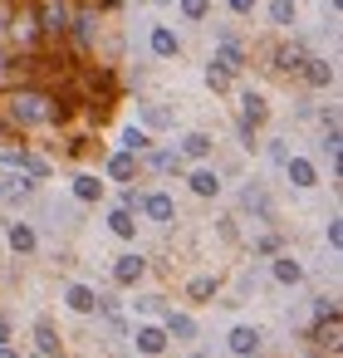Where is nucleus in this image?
<instances>
[{"label":"nucleus","mask_w":343,"mask_h":358,"mask_svg":"<svg viewBox=\"0 0 343 358\" xmlns=\"http://www.w3.org/2000/svg\"><path fill=\"white\" fill-rule=\"evenodd\" d=\"M0 113H6L15 128H40V123H64L69 103L54 99V94H40V89H15V94L0 99Z\"/></svg>","instance_id":"nucleus-1"},{"label":"nucleus","mask_w":343,"mask_h":358,"mask_svg":"<svg viewBox=\"0 0 343 358\" xmlns=\"http://www.w3.org/2000/svg\"><path fill=\"white\" fill-rule=\"evenodd\" d=\"M0 167H15V172L35 177V182H45V177H50V162H45V157H35V152H0Z\"/></svg>","instance_id":"nucleus-2"},{"label":"nucleus","mask_w":343,"mask_h":358,"mask_svg":"<svg viewBox=\"0 0 343 358\" xmlns=\"http://www.w3.org/2000/svg\"><path fill=\"white\" fill-rule=\"evenodd\" d=\"M133 343H138V353H147V358H157V353H167V334H162L157 324H143V329L133 334Z\"/></svg>","instance_id":"nucleus-3"},{"label":"nucleus","mask_w":343,"mask_h":358,"mask_svg":"<svg viewBox=\"0 0 343 358\" xmlns=\"http://www.w3.org/2000/svg\"><path fill=\"white\" fill-rule=\"evenodd\" d=\"M211 64H216V69H226V74H231V79H235V74H240V69H245V50H240V45H235V40H226V45H221V50H216V59H211Z\"/></svg>","instance_id":"nucleus-4"},{"label":"nucleus","mask_w":343,"mask_h":358,"mask_svg":"<svg viewBox=\"0 0 343 358\" xmlns=\"http://www.w3.org/2000/svg\"><path fill=\"white\" fill-rule=\"evenodd\" d=\"M240 118H245V128H260L270 118V103L260 94H240Z\"/></svg>","instance_id":"nucleus-5"},{"label":"nucleus","mask_w":343,"mask_h":358,"mask_svg":"<svg viewBox=\"0 0 343 358\" xmlns=\"http://www.w3.org/2000/svg\"><path fill=\"white\" fill-rule=\"evenodd\" d=\"M6 241H10V250H15V255H30V250L40 245V241H35V231H30L25 221H10V226H6Z\"/></svg>","instance_id":"nucleus-6"},{"label":"nucleus","mask_w":343,"mask_h":358,"mask_svg":"<svg viewBox=\"0 0 343 358\" xmlns=\"http://www.w3.org/2000/svg\"><path fill=\"white\" fill-rule=\"evenodd\" d=\"M304 59H309L304 45H284V50H275V69H279V74H299Z\"/></svg>","instance_id":"nucleus-7"},{"label":"nucleus","mask_w":343,"mask_h":358,"mask_svg":"<svg viewBox=\"0 0 343 358\" xmlns=\"http://www.w3.org/2000/svg\"><path fill=\"white\" fill-rule=\"evenodd\" d=\"M143 211H147L152 221H177V201H172L167 192H152V196L143 201Z\"/></svg>","instance_id":"nucleus-8"},{"label":"nucleus","mask_w":343,"mask_h":358,"mask_svg":"<svg viewBox=\"0 0 343 358\" xmlns=\"http://www.w3.org/2000/svg\"><path fill=\"white\" fill-rule=\"evenodd\" d=\"M143 270H147V260H143V255H118L113 280H118V285H133V280H143Z\"/></svg>","instance_id":"nucleus-9"},{"label":"nucleus","mask_w":343,"mask_h":358,"mask_svg":"<svg viewBox=\"0 0 343 358\" xmlns=\"http://www.w3.org/2000/svg\"><path fill=\"white\" fill-rule=\"evenodd\" d=\"M30 187H35V177H20V172L10 177V167H0V196H15L20 201V196H30Z\"/></svg>","instance_id":"nucleus-10"},{"label":"nucleus","mask_w":343,"mask_h":358,"mask_svg":"<svg viewBox=\"0 0 343 358\" xmlns=\"http://www.w3.org/2000/svg\"><path fill=\"white\" fill-rule=\"evenodd\" d=\"M299 74H304L314 89H328V84H333V64H328V59H304V69H299Z\"/></svg>","instance_id":"nucleus-11"},{"label":"nucleus","mask_w":343,"mask_h":358,"mask_svg":"<svg viewBox=\"0 0 343 358\" xmlns=\"http://www.w3.org/2000/svg\"><path fill=\"white\" fill-rule=\"evenodd\" d=\"M270 275H275L279 285H299V280H304V265H299V260H289V255H279V260L270 265Z\"/></svg>","instance_id":"nucleus-12"},{"label":"nucleus","mask_w":343,"mask_h":358,"mask_svg":"<svg viewBox=\"0 0 343 358\" xmlns=\"http://www.w3.org/2000/svg\"><path fill=\"white\" fill-rule=\"evenodd\" d=\"M98 304H103V299H98L89 285H69V309H79V314H94Z\"/></svg>","instance_id":"nucleus-13"},{"label":"nucleus","mask_w":343,"mask_h":358,"mask_svg":"<svg viewBox=\"0 0 343 358\" xmlns=\"http://www.w3.org/2000/svg\"><path fill=\"white\" fill-rule=\"evenodd\" d=\"M162 334H167V338H196V324H191V314H172V309H167Z\"/></svg>","instance_id":"nucleus-14"},{"label":"nucleus","mask_w":343,"mask_h":358,"mask_svg":"<svg viewBox=\"0 0 343 358\" xmlns=\"http://www.w3.org/2000/svg\"><path fill=\"white\" fill-rule=\"evenodd\" d=\"M231 348L245 358V353H255L260 348V329H250V324H240V329H231Z\"/></svg>","instance_id":"nucleus-15"},{"label":"nucleus","mask_w":343,"mask_h":358,"mask_svg":"<svg viewBox=\"0 0 343 358\" xmlns=\"http://www.w3.org/2000/svg\"><path fill=\"white\" fill-rule=\"evenodd\" d=\"M177 50H182V45H177V35H172L167 25H157V30H152V55H157V59H172Z\"/></svg>","instance_id":"nucleus-16"},{"label":"nucleus","mask_w":343,"mask_h":358,"mask_svg":"<svg viewBox=\"0 0 343 358\" xmlns=\"http://www.w3.org/2000/svg\"><path fill=\"white\" fill-rule=\"evenodd\" d=\"M284 167H289V182H294V187H314V182H319L314 162H304V157H289Z\"/></svg>","instance_id":"nucleus-17"},{"label":"nucleus","mask_w":343,"mask_h":358,"mask_svg":"<svg viewBox=\"0 0 343 358\" xmlns=\"http://www.w3.org/2000/svg\"><path fill=\"white\" fill-rule=\"evenodd\" d=\"M133 172H138L133 152H113V157H108V177H113V182H128Z\"/></svg>","instance_id":"nucleus-18"},{"label":"nucleus","mask_w":343,"mask_h":358,"mask_svg":"<svg viewBox=\"0 0 343 358\" xmlns=\"http://www.w3.org/2000/svg\"><path fill=\"white\" fill-rule=\"evenodd\" d=\"M191 192H196V196H216V192H221V177H216L211 167H201V172H191Z\"/></svg>","instance_id":"nucleus-19"},{"label":"nucleus","mask_w":343,"mask_h":358,"mask_svg":"<svg viewBox=\"0 0 343 358\" xmlns=\"http://www.w3.org/2000/svg\"><path fill=\"white\" fill-rule=\"evenodd\" d=\"M74 196H79V201H98V196H103V182H98V177H89V172H84V177H74Z\"/></svg>","instance_id":"nucleus-20"},{"label":"nucleus","mask_w":343,"mask_h":358,"mask_svg":"<svg viewBox=\"0 0 343 358\" xmlns=\"http://www.w3.org/2000/svg\"><path fill=\"white\" fill-rule=\"evenodd\" d=\"M108 226H113V236H123V241H133V231H138V221H133L128 206H118V211L108 216Z\"/></svg>","instance_id":"nucleus-21"},{"label":"nucleus","mask_w":343,"mask_h":358,"mask_svg":"<svg viewBox=\"0 0 343 358\" xmlns=\"http://www.w3.org/2000/svg\"><path fill=\"white\" fill-rule=\"evenodd\" d=\"M35 343H40V353H54V348H59V334H54V324H50V319H40V324H35Z\"/></svg>","instance_id":"nucleus-22"},{"label":"nucleus","mask_w":343,"mask_h":358,"mask_svg":"<svg viewBox=\"0 0 343 358\" xmlns=\"http://www.w3.org/2000/svg\"><path fill=\"white\" fill-rule=\"evenodd\" d=\"M182 152H187V157H206V152H211V138H206V133H187V138H182Z\"/></svg>","instance_id":"nucleus-23"},{"label":"nucleus","mask_w":343,"mask_h":358,"mask_svg":"<svg viewBox=\"0 0 343 358\" xmlns=\"http://www.w3.org/2000/svg\"><path fill=\"white\" fill-rule=\"evenodd\" d=\"M187 294H191V299H196V304H206V299H211V294H216V280H211V275H196V280H191V285H187Z\"/></svg>","instance_id":"nucleus-24"},{"label":"nucleus","mask_w":343,"mask_h":358,"mask_svg":"<svg viewBox=\"0 0 343 358\" xmlns=\"http://www.w3.org/2000/svg\"><path fill=\"white\" fill-rule=\"evenodd\" d=\"M143 123H147V128H172V113L157 108V103H143Z\"/></svg>","instance_id":"nucleus-25"},{"label":"nucleus","mask_w":343,"mask_h":358,"mask_svg":"<svg viewBox=\"0 0 343 358\" xmlns=\"http://www.w3.org/2000/svg\"><path fill=\"white\" fill-rule=\"evenodd\" d=\"M240 201H245L250 211H260V216H270V196H265L260 187H245V192H240Z\"/></svg>","instance_id":"nucleus-26"},{"label":"nucleus","mask_w":343,"mask_h":358,"mask_svg":"<svg viewBox=\"0 0 343 358\" xmlns=\"http://www.w3.org/2000/svg\"><path fill=\"white\" fill-rule=\"evenodd\" d=\"M270 20L275 25H294V0H270Z\"/></svg>","instance_id":"nucleus-27"},{"label":"nucleus","mask_w":343,"mask_h":358,"mask_svg":"<svg viewBox=\"0 0 343 358\" xmlns=\"http://www.w3.org/2000/svg\"><path fill=\"white\" fill-rule=\"evenodd\" d=\"M40 20H45V35H59V30H64V10H59V6H45Z\"/></svg>","instance_id":"nucleus-28"},{"label":"nucleus","mask_w":343,"mask_h":358,"mask_svg":"<svg viewBox=\"0 0 343 358\" xmlns=\"http://www.w3.org/2000/svg\"><path fill=\"white\" fill-rule=\"evenodd\" d=\"M147 148H152V143H147L143 128H128V133H123V152H147Z\"/></svg>","instance_id":"nucleus-29"},{"label":"nucleus","mask_w":343,"mask_h":358,"mask_svg":"<svg viewBox=\"0 0 343 358\" xmlns=\"http://www.w3.org/2000/svg\"><path fill=\"white\" fill-rule=\"evenodd\" d=\"M152 167L157 172H182V152H152Z\"/></svg>","instance_id":"nucleus-30"},{"label":"nucleus","mask_w":343,"mask_h":358,"mask_svg":"<svg viewBox=\"0 0 343 358\" xmlns=\"http://www.w3.org/2000/svg\"><path fill=\"white\" fill-rule=\"evenodd\" d=\"M314 338H319V343H323V348H338V319H323V324H319V334H314Z\"/></svg>","instance_id":"nucleus-31"},{"label":"nucleus","mask_w":343,"mask_h":358,"mask_svg":"<svg viewBox=\"0 0 343 358\" xmlns=\"http://www.w3.org/2000/svg\"><path fill=\"white\" fill-rule=\"evenodd\" d=\"M182 15L187 20H206L211 15V0H182Z\"/></svg>","instance_id":"nucleus-32"},{"label":"nucleus","mask_w":343,"mask_h":358,"mask_svg":"<svg viewBox=\"0 0 343 358\" xmlns=\"http://www.w3.org/2000/svg\"><path fill=\"white\" fill-rule=\"evenodd\" d=\"M89 35H94V15H74V40L89 45Z\"/></svg>","instance_id":"nucleus-33"},{"label":"nucleus","mask_w":343,"mask_h":358,"mask_svg":"<svg viewBox=\"0 0 343 358\" xmlns=\"http://www.w3.org/2000/svg\"><path fill=\"white\" fill-rule=\"evenodd\" d=\"M206 84H211V89H216V94H226V89H231V74H226V69H216V64H211V69H206Z\"/></svg>","instance_id":"nucleus-34"},{"label":"nucleus","mask_w":343,"mask_h":358,"mask_svg":"<svg viewBox=\"0 0 343 358\" xmlns=\"http://www.w3.org/2000/svg\"><path fill=\"white\" fill-rule=\"evenodd\" d=\"M314 314H319V319H338V299H319Z\"/></svg>","instance_id":"nucleus-35"},{"label":"nucleus","mask_w":343,"mask_h":358,"mask_svg":"<svg viewBox=\"0 0 343 358\" xmlns=\"http://www.w3.org/2000/svg\"><path fill=\"white\" fill-rule=\"evenodd\" d=\"M338 241H343V226H338V216H333V221H328V245L338 250Z\"/></svg>","instance_id":"nucleus-36"},{"label":"nucleus","mask_w":343,"mask_h":358,"mask_svg":"<svg viewBox=\"0 0 343 358\" xmlns=\"http://www.w3.org/2000/svg\"><path fill=\"white\" fill-rule=\"evenodd\" d=\"M231 10H235V15H250V10H255V0H231Z\"/></svg>","instance_id":"nucleus-37"},{"label":"nucleus","mask_w":343,"mask_h":358,"mask_svg":"<svg viewBox=\"0 0 343 358\" xmlns=\"http://www.w3.org/2000/svg\"><path fill=\"white\" fill-rule=\"evenodd\" d=\"M6 338H10V319H6V314H0V343H6Z\"/></svg>","instance_id":"nucleus-38"},{"label":"nucleus","mask_w":343,"mask_h":358,"mask_svg":"<svg viewBox=\"0 0 343 358\" xmlns=\"http://www.w3.org/2000/svg\"><path fill=\"white\" fill-rule=\"evenodd\" d=\"M0 358H20V353H15V348H10V343H0Z\"/></svg>","instance_id":"nucleus-39"},{"label":"nucleus","mask_w":343,"mask_h":358,"mask_svg":"<svg viewBox=\"0 0 343 358\" xmlns=\"http://www.w3.org/2000/svg\"><path fill=\"white\" fill-rule=\"evenodd\" d=\"M152 6H167V0H152Z\"/></svg>","instance_id":"nucleus-40"},{"label":"nucleus","mask_w":343,"mask_h":358,"mask_svg":"<svg viewBox=\"0 0 343 358\" xmlns=\"http://www.w3.org/2000/svg\"><path fill=\"white\" fill-rule=\"evenodd\" d=\"M191 358H206V353H191Z\"/></svg>","instance_id":"nucleus-41"},{"label":"nucleus","mask_w":343,"mask_h":358,"mask_svg":"<svg viewBox=\"0 0 343 358\" xmlns=\"http://www.w3.org/2000/svg\"><path fill=\"white\" fill-rule=\"evenodd\" d=\"M245 358H260V353H245Z\"/></svg>","instance_id":"nucleus-42"},{"label":"nucleus","mask_w":343,"mask_h":358,"mask_svg":"<svg viewBox=\"0 0 343 358\" xmlns=\"http://www.w3.org/2000/svg\"><path fill=\"white\" fill-rule=\"evenodd\" d=\"M40 358H50V353H40Z\"/></svg>","instance_id":"nucleus-43"}]
</instances>
